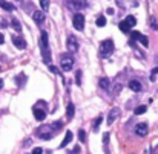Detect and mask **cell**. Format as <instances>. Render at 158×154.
<instances>
[{
  "mask_svg": "<svg viewBox=\"0 0 158 154\" xmlns=\"http://www.w3.org/2000/svg\"><path fill=\"white\" fill-rule=\"evenodd\" d=\"M40 46H42V52H43V61L49 64V63H51V52H49V41H48V34H46V31H42Z\"/></svg>",
  "mask_w": 158,
  "mask_h": 154,
  "instance_id": "1",
  "label": "cell"
},
{
  "mask_svg": "<svg viewBox=\"0 0 158 154\" xmlns=\"http://www.w3.org/2000/svg\"><path fill=\"white\" fill-rule=\"evenodd\" d=\"M114 52V41L112 40H104L100 44V55L101 57H109Z\"/></svg>",
  "mask_w": 158,
  "mask_h": 154,
  "instance_id": "2",
  "label": "cell"
},
{
  "mask_svg": "<svg viewBox=\"0 0 158 154\" xmlns=\"http://www.w3.org/2000/svg\"><path fill=\"white\" fill-rule=\"evenodd\" d=\"M60 66H61V69H63L65 72H69V70L72 69V66H74V60H72V57L63 55V57H61V60H60Z\"/></svg>",
  "mask_w": 158,
  "mask_h": 154,
  "instance_id": "3",
  "label": "cell"
},
{
  "mask_svg": "<svg viewBox=\"0 0 158 154\" xmlns=\"http://www.w3.org/2000/svg\"><path fill=\"white\" fill-rule=\"evenodd\" d=\"M72 23H74V28L77 29V31H83L84 29V17H83V14H75L74 15V19H72Z\"/></svg>",
  "mask_w": 158,
  "mask_h": 154,
  "instance_id": "4",
  "label": "cell"
},
{
  "mask_svg": "<svg viewBox=\"0 0 158 154\" xmlns=\"http://www.w3.org/2000/svg\"><path fill=\"white\" fill-rule=\"evenodd\" d=\"M66 47L69 49V52H77L78 50V41L74 35H69L66 40Z\"/></svg>",
  "mask_w": 158,
  "mask_h": 154,
  "instance_id": "5",
  "label": "cell"
},
{
  "mask_svg": "<svg viewBox=\"0 0 158 154\" xmlns=\"http://www.w3.org/2000/svg\"><path fill=\"white\" fill-rule=\"evenodd\" d=\"M130 35H132V41H134V40H138V41L141 43L144 47H147V46H149V40H147V37H144L143 34H140V32H132Z\"/></svg>",
  "mask_w": 158,
  "mask_h": 154,
  "instance_id": "6",
  "label": "cell"
},
{
  "mask_svg": "<svg viewBox=\"0 0 158 154\" xmlns=\"http://www.w3.org/2000/svg\"><path fill=\"white\" fill-rule=\"evenodd\" d=\"M118 116H120V108H112V110L109 112V114H108V125H111Z\"/></svg>",
  "mask_w": 158,
  "mask_h": 154,
  "instance_id": "7",
  "label": "cell"
},
{
  "mask_svg": "<svg viewBox=\"0 0 158 154\" xmlns=\"http://www.w3.org/2000/svg\"><path fill=\"white\" fill-rule=\"evenodd\" d=\"M129 89L132 90V92H141L143 86H141V83H140V81H137V79H130V81H129Z\"/></svg>",
  "mask_w": 158,
  "mask_h": 154,
  "instance_id": "8",
  "label": "cell"
},
{
  "mask_svg": "<svg viewBox=\"0 0 158 154\" xmlns=\"http://www.w3.org/2000/svg\"><path fill=\"white\" fill-rule=\"evenodd\" d=\"M32 19H34V22H36L37 24H42L43 22H45V12L43 11H34Z\"/></svg>",
  "mask_w": 158,
  "mask_h": 154,
  "instance_id": "9",
  "label": "cell"
},
{
  "mask_svg": "<svg viewBox=\"0 0 158 154\" xmlns=\"http://www.w3.org/2000/svg\"><path fill=\"white\" fill-rule=\"evenodd\" d=\"M135 133L140 136V137H144V136L147 134V125L146 124H138L135 127Z\"/></svg>",
  "mask_w": 158,
  "mask_h": 154,
  "instance_id": "10",
  "label": "cell"
},
{
  "mask_svg": "<svg viewBox=\"0 0 158 154\" xmlns=\"http://www.w3.org/2000/svg\"><path fill=\"white\" fill-rule=\"evenodd\" d=\"M12 43L15 44V47H19V49H26V41H25L22 37H17V35H14V37H12Z\"/></svg>",
  "mask_w": 158,
  "mask_h": 154,
  "instance_id": "11",
  "label": "cell"
},
{
  "mask_svg": "<svg viewBox=\"0 0 158 154\" xmlns=\"http://www.w3.org/2000/svg\"><path fill=\"white\" fill-rule=\"evenodd\" d=\"M34 116H36L37 121H43L46 113H45V110H42V108H34Z\"/></svg>",
  "mask_w": 158,
  "mask_h": 154,
  "instance_id": "12",
  "label": "cell"
},
{
  "mask_svg": "<svg viewBox=\"0 0 158 154\" xmlns=\"http://www.w3.org/2000/svg\"><path fill=\"white\" fill-rule=\"evenodd\" d=\"M72 137H74V136H72V131H66V134H65V139H63V142H61L60 148H65L66 145L72 140Z\"/></svg>",
  "mask_w": 158,
  "mask_h": 154,
  "instance_id": "13",
  "label": "cell"
},
{
  "mask_svg": "<svg viewBox=\"0 0 158 154\" xmlns=\"http://www.w3.org/2000/svg\"><path fill=\"white\" fill-rule=\"evenodd\" d=\"M118 28H120V31H123L125 34H129V32H130V26H129V24H127L125 20L118 23Z\"/></svg>",
  "mask_w": 158,
  "mask_h": 154,
  "instance_id": "14",
  "label": "cell"
},
{
  "mask_svg": "<svg viewBox=\"0 0 158 154\" xmlns=\"http://www.w3.org/2000/svg\"><path fill=\"white\" fill-rule=\"evenodd\" d=\"M74 113H75V110H74V104L69 102L68 107H66V116L69 117V119H71V117H74Z\"/></svg>",
  "mask_w": 158,
  "mask_h": 154,
  "instance_id": "15",
  "label": "cell"
},
{
  "mask_svg": "<svg viewBox=\"0 0 158 154\" xmlns=\"http://www.w3.org/2000/svg\"><path fill=\"white\" fill-rule=\"evenodd\" d=\"M100 87H101L103 90H108V89L111 87V81H109L108 78H101V79H100Z\"/></svg>",
  "mask_w": 158,
  "mask_h": 154,
  "instance_id": "16",
  "label": "cell"
},
{
  "mask_svg": "<svg viewBox=\"0 0 158 154\" xmlns=\"http://www.w3.org/2000/svg\"><path fill=\"white\" fill-rule=\"evenodd\" d=\"M0 8H3L5 11H14V5L9 2H0Z\"/></svg>",
  "mask_w": 158,
  "mask_h": 154,
  "instance_id": "17",
  "label": "cell"
},
{
  "mask_svg": "<svg viewBox=\"0 0 158 154\" xmlns=\"http://www.w3.org/2000/svg\"><path fill=\"white\" fill-rule=\"evenodd\" d=\"M125 22H126V23H127V24L130 26V28H132V26H135V24H137V19H135L134 15H127Z\"/></svg>",
  "mask_w": 158,
  "mask_h": 154,
  "instance_id": "18",
  "label": "cell"
},
{
  "mask_svg": "<svg viewBox=\"0 0 158 154\" xmlns=\"http://www.w3.org/2000/svg\"><path fill=\"white\" fill-rule=\"evenodd\" d=\"M11 23H12V28H14L17 32H20V31H22V24H20V22L17 20V19H12Z\"/></svg>",
  "mask_w": 158,
  "mask_h": 154,
  "instance_id": "19",
  "label": "cell"
},
{
  "mask_svg": "<svg viewBox=\"0 0 158 154\" xmlns=\"http://www.w3.org/2000/svg\"><path fill=\"white\" fill-rule=\"evenodd\" d=\"M146 110H147L146 105H140L135 108V114H143V113H146Z\"/></svg>",
  "mask_w": 158,
  "mask_h": 154,
  "instance_id": "20",
  "label": "cell"
},
{
  "mask_svg": "<svg viewBox=\"0 0 158 154\" xmlns=\"http://www.w3.org/2000/svg\"><path fill=\"white\" fill-rule=\"evenodd\" d=\"M104 24H106V19H104L103 15H100L98 19H97V26H98V28H103Z\"/></svg>",
  "mask_w": 158,
  "mask_h": 154,
  "instance_id": "21",
  "label": "cell"
},
{
  "mask_svg": "<svg viewBox=\"0 0 158 154\" xmlns=\"http://www.w3.org/2000/svg\"><path fill=\"white\" fill-rule=\"evenodd\" d=\"M82 73H83L82 70H77V72H75V81H77L78 86H82Z\"/></svg>",
  "mask_w": 158,
  "mask_h": 154,
  "instance_id": "22",
  "label": "cell"
},
{
  "mask_svg": "<svg viewBox=\"0 0 158 154\" xmlns=\"http://www.w3.org/2000/svg\"><path fill=\"white\" fill-rule=\"evenodd\" d=\"M78 139H80V142H84V140H86V131H84V130L78 131Z\"/></svg>",
  "mask_w": 158,
  "mask_h": 154,
  "instance_id": "23",
  "label": "cell"
},
{
  "mask_svg": "<svg viewBox=\"0 0 158 154\" xmlns=\"http://www.w3.org/2000/svg\"><path fill=\"white\" fill-rule=\"evenodd\" d=\"M84 3L82 2H68V6H74V8H82Z\"/></svg>",
  "mask_w": 158,
  "mask_h": 154,
  "instance_id": "24",
  "label": "cell"
},
{
  "mask_svg": "<svg viewBox=\"0 0 158 154\" xmlns=\"http://www.w3.org/2000/svg\"><path fill=\"white\" fill-rule=\"evenodd\" d=\"M101 122H103V117H101V116H100V117H97V121H95V122H94V125H92V127H94V130H97L98 127H100V124H101Z\"/></svg>",
  "mask_w": 158,
  "mask_h": 154,
  "instance_id": "25",
  "label": "cell"
},
{
  "mask_svg": "<svg viewBox=\"0 0 158 154\" xmlns=\"http://www.w3.org/2000/svg\"><path fill=\"white\" fill-rule=\"evenodd\" d=\"M151 28L152 29H158V23H157V20L154 19V17H151Z\"/></svg>",
  "mask_w": 158,
  "mask_h": 154,
  "instance_id": "26",
  "label": "cell"
},
{
  "mask_svg": "<svg viewBox=\"0 0 158 154\" xmlns=\"http://www.w3.org/2000/svg\"><path fill=\"white\" fill-rule=\"evenodd\" d=\"M155 75H158V67L152 69V73H151V81H155Z\"/></svg>",
  "mask_w": 158,
  "mask_h": 154,
  "instance_id": "27",
  "label": "cell"
},
{
  "mask_svg": "<svg viewBox=\"0 0 158 154\" xmlns=\"http://www.w3.org/2000/svg\"><path fill=\"white\" fill-rule=\"evenodd\" d=\"M40 6H42V9H48V8H49V2L42 0V2H40Z\"/></svg>",
  "mask_w": 158,
  "mask_h": 154,
  "instance_id": "28",
  "label": "cell"
},
{
  "mask_svg": "<svg viewBox=\"0 0 158 154\" xmlns=\"http://www.w3.org/2000/svg\"><path fill=\"white\" fill-rule=\"evenodd\" d=\"M109 142V133H104L103 134V145H106Z\"/></svg>",
  "mask_w": 158,
  "mask_h": 154,
  "instance_id": "29",
  "label": "cell"
},
{
  "mask_svg": "<svg viewBox=\"0 0 158 154\" xmlns=\"http://www.w3.org/2000/svg\"><path fill=\"white\" fill-rule=\"evenodd\" d=\"M32 154H43V150H42V148H34V150H32Z\"/></svg>",
  "mask_w": 158,
  "mask_h": 154,
  "instance_id": "30",
  "label": "cell"
},
{
  "mask_svg": "<svg viewBox=\"0 0 158 154\" xmlns=\"http://www.w3.org/2000/svg\"><path fill=\"white\" fill-rule=\"evenodd\" d=\"M49 70L52 72V73H58V69L55 66H49Z\"/></svg>",
  "mask_w": 158,
  "mask_h": 154,
  "instance_id": "31",
  "label": "cell"
},
{
  "mask_svg": "<svg viewBox=\"0 0 158 154\" xmlns=\"http://www.w3.org/2000/svg\"><path fill=\"white\" fill-rule=\"evenodd\" d=\"M3 43H5V37H3L2 34H0V44H3Z\"/></svg>",
  "mask_w": 158,
  "mask_h": 154,
  "instance_id": "32",
  "label": "cell"
},
{
  "mask_svg": "<svg viewBox=\"0 0 158 154\" xmlns=\"http://www.w3.org/2000/svg\"><path fill=\"white\" fill-rule=\"evenodd\" d=\"M108 14H109V15H112V14H114V9H112V8H109V9H108Z\"/></svg>",
  "mask_w": 158,
  "mask_h": 154,
  "instance_id": "33",
  "label": "cell"
},
{
  "mask_svg": "<svg viewBox=\"0 0 158 154\" xmlns=\"http://www.w3.org/2000/svg\"><path fill=\"white\" fill-rule=\"evenodd\" d=\"M3 87V79H0V89Z\"/></svg>",
  "mask_w": 158,
  "mask_h": 154,
  "instance_id": "34",
  "label": "cell"
}]
</instances>
